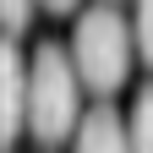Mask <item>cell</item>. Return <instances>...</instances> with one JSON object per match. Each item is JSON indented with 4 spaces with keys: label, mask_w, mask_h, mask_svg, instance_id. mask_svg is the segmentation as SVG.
<instances>
[{
    "label": "cell",
    "mask_w": 153,
    "mask_h": 153,
    "mask_svg": "<svg viewBox=\"0 0 153 153\" xmlns=\"http://www.w3.org/2000/svg\"><path fill=\"white\" fill-rule=\"evenodd\" d=\"M71 153H131V131H126V120L109 104H99V109H88V120H82V131H76Z\"/></svg>",
    "instance_id": "cell-4"
},
{
    "label": "cell",
    "mask_w": 153,
    "mask_h": 153,
    "mask_svg": "<svg viewBox=\"0 0 153 153\" xmlns=\"http://www.w3.org/2000/svg\"><path fill=\"white\" fill-rule=\"evenodd\" d=\"M0 88H6L0 137H6V148H16L22 131H27V55H22L16 38H6V55H0Z\"/></svg>",
    "instance_id": "cell-3"
},
{
    "label": "cell",
    "mask_w": 153,
    "mask_h": 153,
    "mask_svg": "<svg viewBox=\"0 0 153 153\" xmlns=\"http://www.w3.org/2000/svg\"><path fill=\"white\" fill-rule=\"evenodd\" d=\"M131 33H137V55L153 66V0H137V16H131Z\"/></svg>",
    "instance_id": "cell-6"
},
{
    "label": "cell",
    "mask_w": 153,
    "mask_h": 153,
    "mask_svg": "<svg viewBox=\"0 0 153 153\" xmlns=\"http://www.w3.org/2000/svg\"><path fill=\"white\" fill-rule=\"evenodd\" d=\"M33 6H38V0H0V11H6V33H11V38H22V33H27Z\"/></svg>",
    "instance_id": "cell-7"
},
{
    "label": "cell",
    "mask_w": 153,
    "mask_h": 153,
    "mask_svg": "<svg viewBox=\"0 0 153 153\" xmlns=\"http://www.w3.org/2000/svg\"><path fill=\"white\" fill-rule=\"evenodd\" d=\"M131 49H137V33H131V22L109 6V0L88 6L76 16V27H71V60H76L82 88H93V93H115L126 82Z\"/></svg>",
    "instance_id": "cell-2"
},
{
    "label": "cell",
    "mask_w": 153,
    "mask_h": 153,
    "mask_svg": "<svg viewBox=\"0 0 153 153\" xmlns=\"http://www.w3.org/2000/svg\"><path fill=\"white\" fill-rule=\"evenodd\" d=\"M126 131H131V153H153V82L131 99V120H126Z\"/></svg>",
    "instance_id": "cell-5"
},
{
    "label": "cell",
    "mask_w": 153,
    "mask_h": 153,
    "mask_svg": "<svg viewBox=\"0 0 153 153\" xmlns=\"http://www.w3.org/2000/svg\"><path fill=\"white\" fill-rule=\"evenodd\" d=\"M44 11H76V0H38Z\"/></svg>",
    "instance_id": "cell-8"
},
{
    "label": "cell",
    "mask_w": 153,
    "mask_h": 153,
    "mask_svg": "<svg viewBox=\"0 0 153 153\" xmlns=\"http://www.w3.org/2000/svg\"><path fill=\"white\" fill-rule=\"evenodd\" d=\"M82 76H76V60H71V44H33L27 55V137L38 148H60V142H76L82 131Z\"/></svg>",
    "instance_id": "cell-1"
}]
</instances>
